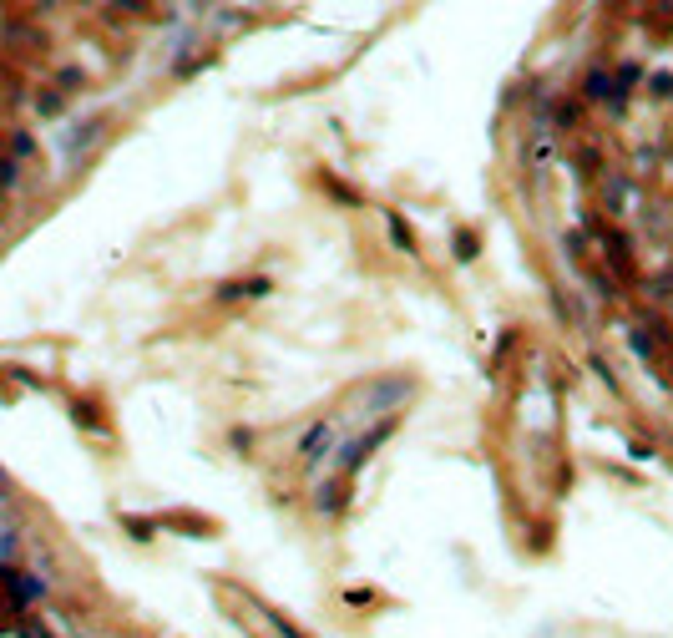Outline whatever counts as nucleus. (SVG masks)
Returning <instances> with one entry per match:
<instances>
[{"mask_svg":"<svg viewBox=\"0 0 673 638\" xmlns=\"http://www.w3.org/2000/svg\"><path fill=\"white\" fill-rule=\"evenodd\" d=\"M6 588L16 593V603H31V598H41V583H36V577H11Z\"/></svg>","mask_w":673,"mask_h":638,"instance_id":"obj_3","label":"nucleus"},{"mask_svg":"<svg viewBox=\"0 0 673 638\" xmlns=\"http://www.w3.org/2000/svg\"><path fill=\"white\" fill-rule=\"evenodd\" d=\"M582 91H587V101H602V106H607V96H612V81H607L602 71H587Z\"/></svg>","mask_w":673,"mask_h":638,"instance_id":"obj_2","label":"nucleus"},{"mask_svg":"<svg viewBox=\"0 0 673 638\" xmlns=\"http://www.w3.org/2000/svg\"><path fill=\"white\" fill-rule=\"evenodd\" d=\"M390 234H395V244H400V249H410V234H405V223H400V218H390Z\"/></svg>","mask_w":673,"mask_h":638,"instance_id":"obj_4","label":"nucleus"},{"mask_svg":"<svg viewBox=\"0 0 673 638\" xmlns=\"http://www.w3.org/2000/svg\"><path fill=\"white\" fill-rule=\"evenodd\" d=\"M390 426H395V421H380V426H375V431H370V436H360V441H355V446H350V451H340V467H345V472H350V467H360V456H365V451H370V446H380V436H385V431H390Z\"/></svg>","mask_w":673,"mask_h":638,"instance_id":"obj_1","label":"nucleus"}]
</instances>
